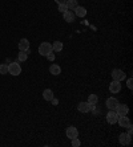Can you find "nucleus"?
<instances>
[{"label": "nucleus", "mask_w": 133, "mask_h": 147, "mask_svg": "<svg viewBox=\"0 0 133 147\" xmlns=\"http://www.w3.org/2000/svg\"><path fill=\"white\" fill-rule=\"evenodd\" d=\"M115 111L117 113V115H119V117L128 115V113H129V107L126 106V105H124V103H119V105H117V107L115 109Z\"/></svg>", "instance_id": "obj_4"}, {"label": "nucleus", "mask_w": 133, "mask_h": 147, "mask_svg": "<svg viewBox=\"0 0 133 147\" xmlns=\"http://www.w3.org/2000/svg\"><path fill=\"white\" fill-rule=\"evenodd\" d=\"M65 135H67V138H69V139L77 138L78 137V130L75 126H69V127H67V130H65Z\"/></svg>", "instance_id": "obj_7"}, {"label": "nucleus", "mask_w": 133, "mask_h": 147, "mask_svg": "<svg viewBox=\"0 0 133 147\" xmlns=\"http://www.w3.org/2000/svg\"><path fill=\"white\" fill-rule=\"evenodd\" d=\"M45 57H47L49 61H55V53H53V52H51V53L48 56H45Z\"/></svg>", "instance_id": "obj_25"}, {"label": "nucleus", "mask_w": 133, "mask_h": 147, "mask_svg": "<svg viewBox=\"0 0 133 147\" xmlns=\"http://www.w3.org/2000/svg\"><path fill=\"white\" fill-rule=\"evenodd\" d=\"M49 73L53 76H59L61 73V66L57 65V64H52V65L49 66Z\"/></svg>", "instance_id": "obj_14"}, {"label": "nucleus", "mask_w": 133, "mask_h": 147, "mask_svg": "<svg viewBox=\"0 0 133 147\" xmlns=\"http://www.w3.org/2000/svg\"><path fill=\"white\" fill-rule=\"evenodd\" d=\"M51 102H52V105H55V106H56V105H57V103H59V101L55 98V97H53V98L51 99Z\"/></svg>", "instance_id": "obj_26"}, {"label": "nucleus", "mask_w": 133, "mask_h": 147, "mask_svg": "<svg viewBox=\"0 0 133 147\" xmlns=\"http://www.w3.org/2000/svg\"><path fill=\"white\" fill-rule=\"evenodd\" d=\"M0 74H8V64L0 65Z\"/></svg>", "instance_id": "obj_21"}, {"label": "nucleus", "mask_w": 133, "mask_h": 147, "mask_svg": "<svg viewBox=\"0 0 133 147\" xmlns=\"http://www.w3.org/2000/svg\"><path fill=\"white\" fill-rule=\"evenodd\" d=\"M77 110L80 111V113H83V114L89 113V111H91V103H88V102H80L77 105Z\"/></svg>", "instance_id": "obj_11"}, {"label": "nucleus", "mask_w": 133, "mask_h": 147, "mask_svg": "<svg viewBox=\"0 0 133 147\" xmlns=\"http://www.w3.org/2000/svg\"><path fill=\"white\" fill-rule=\"evenodd\" d=\"M126 86H128V89H130V90L133 89V81H132V78H128V81H126Z\"/></svg>", "instance_id": "obj_24"}, {"label": "nucleus", "mask_w": 133, "mask_h": 147, "mask_svg": "<svg viewBox=\"0 0 133 147\" xmlns=\"http://www.w3.org/2000/svg\"><path fill=\"white\" fill-rule=\"evenodd\" d=\"M63 42L61 41H55L53 44H52V51L53 52H61L63 51Z\"/></svg>", "instance_id": "obj_18"}, {"label": "nucleus", "mask_w": 133, "mask_h": 147, "mask_svg": "<svg viewBox=\"0 0 133 147\" xmlns=\"http://www.w3.org/2000/svg\"><path fill=\"white\" fill-rule=\"evenodd\" d=\"M117 119H119V115H117L116 111L115 110H109L108 114H106V122L110 123V125H115V123H117Z\"/></svg>", "instance_id": "obj_8"}, {"label": "nucleus", "mask_w": 133, "mask_h": 147, "mask_svg": "<svg viewBox=\"0 0 133 147\" xmlns=\"http://www.w3.org/2000/svg\"><path fill=\"white\" fill-rule=\"evenodd\" d=\"M59 11H60V12H63V13H64L65 11H68V7H67V4H65V3L59 4Z\"/></svg>", "instance_id": "obj_22"}, {"label": "nucleus", "mask_w": 133, "mask_h": 147, "mask_svg": "<svg viewBox=\"0 0 133 147\" xmlns=\"http://www.w3.org/2000/svg\"><path fill=\"white\" fill-rule=\"evenodd\" d=\"M8 73L11 76H19L21 73V66L19 65V62H11L8 65Z\"/></svg>", "instance_id": "obj_2"}, {"label": "nucleus", "mask_w": 133, "mask_h": 147, "mask_svg": "<svg viewBox=\"0 0 133 147\" xmlns=\"http://www.w3.org/2000/svg\"><path fill=\"white\" fill-rule=\"evenodd\" d=\"M56 3L57 4H61V3H65V1H67V0H55Z\"/></svg>", "instance_id": "obj_27"}, {"label": "nucleus", "mask_w": 133, "mask_h": 147, "mask_svg": "<svg viewBox=\"0 0 133 147\" xmlns=\"http://www.w3.org/2000/svg\"><path fill=\"white\" fill-rule=\"evenodd\" d=\"M87 102L91 103V105H96L99 102V96L97 94H91V96H88V101Z\"/></svg>", "instance_id": "obj_19"}, {"label": "nucleus", "mask_w": 133, "mask_h": 147, "mask_svg": "<svg viewBox=\"0 0 133 147\" xmlns=\"http://www.w3.org/2000/svg\"><path fill=\"white\" fill-rule=\"evenodd\" d=\"M126 77V74L121 70V69H113L112 70V78L113 80H116V81H124Z\"/></svg>", "instance_id": "obj_3"}, {"label": "nucleus", "mask_w": 133, "mask_h": 147, "mask_svg": "<svg viewBox=\"0 0 133 147\" xmlns=\"http://www.w3.org/2000/svg\"><path fill=\"white\" fill-rule=\"evenodd\" d=\"M63 17H64V20L67 21V23H72V21H75L76 19V15L73 11H65L64 13H63Z\"/></svg>", "instance_id": "obj_12"}, {"label": "nucleus", "mask_w": 133, "mask_h": 147, "mask_svg": "<svg viewBox=\"0 0 133 147\" xmlns=\"http://www.w3.org/2000/svg\"><path fill=\"white\" fill-rule=\"evenodd\" d=\"M105 105L109 110H115L117 107V105H119V101H117V98H115V97H109V98L106 99Z\"/></svg>", "instance_id": "obj_9"}, {"label": "nucleus", "mask_w": 133, "mask_h": 147, "mask_svg": "<svg viewBox=\"0 0 133 147\" xmlns=\"http://www.w3.org/2000/svg\"><path fill=\"white\" fill-rule=\"evenodd\" d=\"M27 58H28V53H27V52H20V53H19V56H17V60H19V61H21V62L27 61Z\"/></svg>", "instance_id": "obj_20"}, {"label": "nucleus", "mask_w": 133, "mask_h": 147, "mask_svg": "<svg viewBox=\"0 0 133 147\" xmlns=\"http://www.w3.org/2000/svg\"><path fill=\"white\" fill-rule=\"evenodd\" d=\"M52 51V44L51 42H47V41H44V42H41L40 47H39V53H40L41 56H48Z\"/></svg>", "instance_id": "obj_1"}, {"label": "nucleus", "mask_w": 133, "mask_h": 147, "mask_svg": "<svg viewBox=\"0 0 133 147\" xmlns=\"http://www.w3.org/2000/svg\"><path fill=\"white\" fill-rule=\"evenodd\" d=\"M71 142H72V146L73 147H78L80 146V140H78V138H73V139H71Z\"/></svg>", "instance_id": "obj_23"}, {"label": "nucleus", "mask_w": 133, "mask_h": 147, "mask_svg": "<svg viewBox=\"0 0 133 147\" xmlns=\"http://www.w3.org/2000/svg\"><path fill=\"white\" fill-rule=\"evenodd\" d=\"M43 98H44L45 101H51V99L53 98V92H52L51 89H45L44 92H43Z\"/></svg>", "instance_id": "obj_17"}, {"label": "nucleus", "mask_w": 133, "mask_h": 147, "mask_svg": "<svg viewBox=\"0 0 133 147\" xmlns=\"http://www.w3.org/2000/svg\"><path fill=\"white\" fill-rule=\"evenodd\" d=\"M73 12H75V15H76V16H78V17L87 16V9L84 7H76Z\"/></svg>", "instance_id": "obj_15"}, {"label": "nucleus", "mask_w": 133, "mask_h": 147, "mask_svg": "<svg viewBox=\"0 0 133 147\" xmlns=\"http://www.w3.org/2000/svg\"><path fill=\"white\" fill-rule=\"evenodd\" d=\"M65 4H67V7H68L69 11H75V8L78 7L77 0H67V1H65Z\"/></svg>", "instance_id": "obj_16"}, {"label": "nucleus", "mask_w": 133, "mask_h": 147, "mask_svg": "<svg viewBox=\"0 0 133 147\" xmlns=\"http://www.w3.org/2000/svg\"><path fill=\"white\" fill-rule=\"evenodd\" d=\"M28 49H29V41H28V38H21L19 41V51L27 52Z\"/></svg>", "instance_id": "obj_13"}, {"label": "nucleus", "mask_w": 133, "mask_h": 147, "mask_svg": "<svg viewBox=\"0 0 133 147\" xmlns=\"http://www.w3.org/2000/svg\"><path fill=\"white\" fill-rule=\"evenodd\" d=\"M117 123H119L121 127H129V126H132V122H130V119H129V118H128L126 115L119 117V119H117Z\"/></svg>", "instance_id": "obj_10"}, {"label": "nucleus", "mask_w": 133, "mask_h": 147, "mask_svg": "<svg viewBox=\"0 0 133 147\" xmlns=\"http://www.w3.org/2000/svg\"><path fill=\"white\" fill-rule=\"evenodd\" d=\"M119 140L123 146H129L130 142H132V135H129L128 133H121L119 137Z\"/></svg>", "instance_id": "obj_5"}, {"label": "nucleus", "mask_w": 133, "mask_h": 147, "mask_svg": "<svg viewBox=\"0 0 133 147\" xmlns=\"http://www.w3.org/2000/svg\"><path fill=\"white\" fill-rule=\"evenodd\" d=\"M109 92L112 93V94H116V93L121 92V82L113 80V81L109 84Z\"/></svg>", "instance_id": "obj_6"}]
</instances>
